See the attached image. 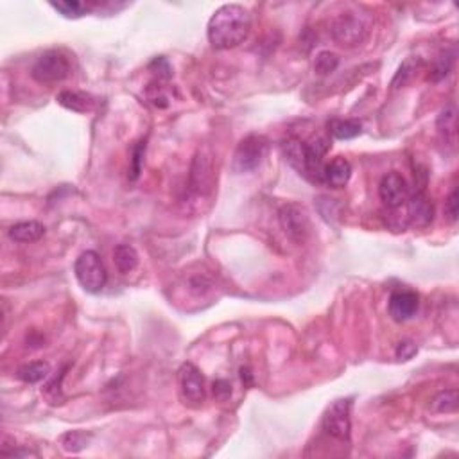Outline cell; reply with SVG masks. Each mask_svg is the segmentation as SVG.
Returning <instances> with one entry per match:
<instances>
[{
  "mask_svg": "<svg viewBox=\"0 0 459 459\" xmlns=\"http://www.w3.org/2000/svg\"><path fill=\"white\" fill-rule=\"evenodd\" d=\"M406 203L411 225L418 226V228H425V226L432 223V219H435V205H432V199L423 190H418L411 197H407Z\"/></svg>",
  "mask_w": 459,
  "mask_h": 459,
  "instance_id": "cell-12",
  "label": "cell"
},
{
  "mask_svg": "<svg viewBox=\"0 0 459 459\" xmlns=\"http://www.w3.org/2000/svg\"><path fill=\"white\" fill-rule=\"evenodd\" d=\"M280 228L295 244H304L311 235V218L302 205L289 203L278 212Z\"/></svg>",
  "mask_w": 459,
  "mask_h": 459,
  "instance_id": "cell-7",
  "label": "cell"
},
{
  "mask_svg": "<svg viewBox=\"0 0 459 459\" xmlns=\"http://www.w3.org/2000/svg\"><path fill=\"white\" fill-rule=\"evenodd\" d=\"M454 62H456V47H451V49H445L442 54H439L438 62H436L435 69H432V72H430L429 79L430 81H442V79L447 78L449 74H451L452 66H454Z\"/></svg>",
  "mask_w": 459,
  "mask_h": 459,
  "instance_id": "cell-20",
  "label": "cell"
},
{
  "mask_svg": "<svg viewBox=\"0 0 459 459\" xmlns=\"http://www.w3.org/2000/svg\"><path fill=\"white\" fill-rule=\"evenodd\" d=\"M17 377L25 384H38V382L45 381L50 377V365L43 361L27 362V365L20 366L17 372Z\"/></svg>",
  "mask_w": 459,
  "mask_h": 459,
  "instance_id": "cell-18",
  "label": "cell"
},
{
  "mask_svg": "<svg viewBox=\"0 0 459 459\" xmlns=\"http://www.w3.org/2000/svg\"><path fill=\"white\" fill-rule=\"evenodd\" d=\"M230 393H232V386H230V382L226 381L213 382V395H216V397L225 400L226 397H230Z\"/></svg>",
  "mask_w": 459,
  "mask_h": 459,
  "instance_id": "cell-30",
  "label": "cell"
},
{
  "mask_svg": "<svg viewBox=\"0 0 459 459\" xmlns=\"http://www.w3.org/2000/svg\"><path fill=\"white\" fill-rule=\"evenodd\" d=\"M45 235V226L38 221H22L11 226L9 237L17 242H36Z\"/></svg>",
  "mask_w": 459,
  "mask_h": 459,
  "instance_id": "cell-14",
  "label": "cell"
},
{
  "mask_svg": "<svg viewBox=\"0 0 459 459\" xmlns=\"http://www.w3.org/2000/svg\"><path fill=\"white\" fill-rule=\"evenodd\" d=\"M113 262L120 275H127V273L135 271L136 266H139V253L129 244H119L113 250Z\"/></svg>",
  "mask_w": 459,
  "mask_h": 459,
  "instance_id": "cell-17",
  "label": "cell"
},
{
  "mask_svg": "<svg viewBox=\"0 0 459 459\" xmlns=\"http://www.w3.org/2000/svg\"><path fill=\"white\" fill-rule=\"evenodd\" d=\"M372 31V17L368 11L350 8L339 13L330 24V34L341 47L361 45Z\"/></svg>",
  "mask_w": 459,
  "mask_h": 459,
  "instance_id": "cell-2",
  "label": "cell"
},
{
  "mask_svg": "<svg viewBox=\"0 0 459 459\" xmlns=\"http://www.w3.org/2000/svg\"><path fill=\"white\" fill-rule=\"evenodd\" d=\"M458 213H459V196L458 189H454L451 192V196L445 201V216H447L449 223L458 221Z\"/></svg>",
  "mask_w": 459,
  "mask_h": 459,
  "instance_id": "cell-28",
  "label": "cell"
},
{
  "mask_svg": "<svg viewBox=\"0 0 459 459\" xmlns=\"http://www.w3.org/2000/svg\"><path fill=\"white\" fill-rule=\"evenodd\" d=\"M178 381H180L181 395L185 400L192 402V404L205 402V379L196 365L183 362L178 372Z\"/></svg>",
  "mask_w": 459,
  "mask_h": 459,
  "instance_id": "cell-9",
  "label": "cell"
},
{
  "mask_svg": "<svg viewBox=\"0 0 459 459\" xmlns=\"http://www.w3.org/2000/svg\"><path fill=\"white\" fill-rule=\"evenodd\" d=\"M74 273L79 285H81L86 292L103 291L108 282V273L106 267H104L103 258L94 250L83 251V253L79 255L74 264Z\"/></svg>",
  "mask_w": 459,
  "mask_h": 459,
  "instance_id": "cell-3",
  "label": "cell"
},
{
  "mask_svg": "<svg viewBox=\"0 0 459 459\" xmlns=\"http://www.w3.org/2000/svg\"><path fill=\"white\" fill-rule=\"evenodd\" d=\"M65 373H59V377H52L45 384V388L41 390V393H45V397L49 398L50 404H59L57 400H62V381Z\"/></svg>",
  "mask_w": 459,
  "mask_h": 459,
  "instance_id": "cell-26",
  "label": "cell"
},
{
  "mask_svg": "<svg viewBox=\"0 0 459 459\" xmlns=\"http://www.w3.org/2000/svg\"><path fill=\"white\" fill-rule=\"evenodd\" d=\"M269 143L264 136L260 135H250L246 139H242L239 142L237 149L234 153V162L232 167L237 174H244V172H251L262 164L264 158L267 155Z\"/></svg>",
  "mask_w": 459,
  "mask_h": 459,
  "instance_id": "cell-4",
  "label": "cell"
},
{
  "mask_svg": "<svg viewBox=\"0 0 459 459\" xmlns=\"http://www.w3.org/2000/svg\"><path fill=\"white\" fill-rule=\"evenodd\" d=\"M143 149H146V143H140L139 148L135 149V156H133V158H135V160H133V180H135V178H139V174H140V162H142V155H143Z\"/></svg>",
  "mask_w": 459,
  "mask_h": 459,
  "instance_id": "cell-31",
  "label": "cell"
},
{
  "mask_svg": "<svg viewBox=\"0 0 459 459\" xmlns=\"http://www.w3.org/2000/svg\"><path fill=\"white\" fill-rule=\"evenodd\" d=\"M416 352H418V348H416V344L413 341H402L397 346V357L400 361H409L416 355Z\"/></svg>",
  "mask_w": 459,
  "mask_h": 459,
  "instance_id": "cell-29",
  "label": "cell"
},
{
  "mask_svg": "<svg viewBox=\"0 0 459 459\" xmlns=\"http://www.w3.org/2000/svg\"><path fill=\"white\" fill-rule=\"evenodd\" d=\"M241 377H242V382L246 381L248 384H251V373H250V369H248V368H242V369H241Z\"/></svg>",
  "mask_w": 459,
  "mask_h": 459,
  "instance_id": "cell-32",
  "label": "cell"
},
{
  "mask_svg": "<svg viewBox=\"0 0 459 459\" xmlns=\"http://www.w3.org/2000/svg\"><path fill=\"white\" fill-rule=\"evenodd\" d=\"M438 127L439 132L443 133H451V135H454V129H456V108L452 106H447L445 110L439 113L438 117Z\"/></svg>",
  "mask_w": 459,
  "mask_h": 459,
  "instance_id": "cell-27",
  "label": "cell"
},
{
  "mask_svg": "<svg viewBox=\"0 0 459 459\" xmlns=\"http://www.w3.org/2000/svg\"><path fill=\"white\" fill-rule=\"evenodd\" d=\"M251 31V15L241 4H225L209 20L206 34L216 49H234L246 40Z\"/></svg>",
  "mask_w": 459,
  "mask_h": 459,
  "instance_id": "cell-1",
  "label": "cell"
},
{
  "mask_svg": "<svg viewBox=\"0 0 459 459\" xmlns=\"http://www.w3.org/2000/svg\"><path fill=\"white\" fill-rule=\"evenodd\" d=\"M458 390L442 391V393L436 395V398L432 400V409H435L436 413H456V411H458Z\"/></svg>",
  "mask_w": 459,
  "mask_h": 459,
  "instance_id": "cell-21",
  "label": "cell"
},
{
  "mask_svg": "<svg viewBox=\"0 0 459 459\" xmlns=\"http://www.w3.org/2000/svg\"><path fill=\"white\" fill-rule=\"evenodd\" d=\"M418 307H420L418 295L414 291H407V289L395 291L390 298V304H388L390 316L395 321H398V323L411 320V318L416 314Z\"/></svg>",
  "mask_w": 459,
  "mask_h": 459,
  "instance_id": "cell-10",
  "label": "cell"
},
{
  "mask_svg": "<svg viewBox=\"0 0 459 459\" xmlns=\"http://www.w3.org/2000/svg\"><path fill=\"white\" fill-rule=\"evenodd\" d=\"M352 178V164L343 156H336L334 160L323 165L321 171V181L330 185L332 189H343Z\"/></svg>",
  "mask_w": 459,
  "mask_h": 459,
  "instance_id": "cell-13",
  "label": "cell"
},
{
  "mask_svg": "<svg viewBox=\"0 0 459 459\" xmlns=\"http://www.w3.org/2000/svg\"><path fill=\"white\" fill-rule=\"evenodd\" d=\"M213 183V167L212 156L206 155L205 151H199L192 162L190 169V187L194 192L205 194L212 189Z\"/></svg>",
  "mask_w": 459,
  "mask_h": 459,
  "instance_id": "cell-11",
  "label": "cell"
},
{
  "mask_svg": "<svg viewBox=\"0 0 459 459\" xmlns=\"http://www.w3.org/2000/svg\"><path fill=\"white\" fill-rule=\"evenodd\" d=\"M70 74V62L66 56H63L57 50H49V52L41 54L34 62L33 69H31V76L34 81L41 83V85H54V83L63 81L69 78Z\"/></svg>",
  "mask_w": 459,
  "mask_h": 459,
  "instance_id": "cell-6",
  "label": "cell"
},
{
  "mask_svg": "<svg viewBox=\"0 0 459 459\" xmlns=\"http://www.w3.org/2000/svg\"><path fill=\"white\" fill-rule=\"evenodd\" d=\"M418 59H414V57H409V59H406V62L402 63V66L398 69L397 76H395L393 83L391 85L395 86V88H400V86H406L407 83L411 81V79L414 78V72H416V69H418Z\"/></svg>",
  "mask_w": 459,
  "mask_h": 459,
  "instance_id": "cell-25",
  "label": "cell"
},
{
  "mask_svg": "<svg viewBox=\"0 0 459 459\" xmlns=\"http://www.w3.org/2000/svg\"><path fill=\"white\" fill-rule=\"evenodd\" d=\"M327 127L328 133L337 140H352L362 132V124L355 119H332Z\"/></svg>",
  "mask_w": 459,
  "mask_h": 459,
  "instance_id": "cell-15",
  "label": "cell"
},
{
  "mask_svg": "<svg viewBox=\"0 0 459 459\" xmlns=\"http://www.w3.org/2000/svg\"><path fill=\"white\" fill-rule=\"evenodd\" d=\"M56 11H59L66 18H79L88 11V6L79 0H65V2H50Z\"/></svg>",
  "mask_w": 459,
  "mask_h": 459,
  "instance_id": "cell-24",
  "label": "cell"
},
{
  "mask_svg": "<svg viewBox=\"0 0 459 459\" xmlns=\"http://www.w3.org/2000/svg\"><path fill=\"white\" fill-rule=\"evenodd\" d=\"M57 103L66 110L76 111V113H86V111H92V108H94V101H92L90 95L72 90H63L62 94L57 95Z\"/></svg>",
  "mask_w": 459,
  "mask_h": 459,
  "instance_id": "cell-16",
  "label": "cell"
},
{
  "mask_svg": "<svg viewBox=\"0 0 459 459\" xmlns=\"http://www.w3.org/2000/svg\"><path fill=\"white\" fill-rule=\"evenodd\" d=\"M339 65V57L330 50H321L314 59V72L320 76L332 74L334 70Z\"/></svg>",
  "mask_w": 459,
  "mask_h": 459,
  "instance_id": "cell-22",
  "label": "cell"
},
{
  "mask_svg": "<svg viewBox=\"0 0 459 459\" xmlns=\"http://www.w3.org/2000/svg\"><path fill=\"white\" fill-rule=\"evenodd\" d=\"M352 400L350 398H339L332 402L323 414V430L330 438L337 442H350L352 435Z\"/></svg>",
  "mask_w": 459,
  "mask_h": 459,
  "instance_id": "cell-5",
  "label": "cell"
},
{
  "mask_svg": "<svg viewBox=\"0 0 459 459\" xmlns=\"http://www.w3.org/2000/svg\"><path fill=\"white\" fill-rule=\"evenodd\" d=\"M285 160L305 176V142L298 139H289L282 146Z\"/></svg>",
  "mask_w": 459,
  "mask_h": 459,
  "instance_id": "cell-19",
  "label": "cell"
},
{
  "mask_svg": "<svg viewBox=\"0 0 459 459\" xmlns=\"http://www.w3.org/2000/svg\"><path fill=\"white\" fill-rule=\"evenodd\" d=\"M88 442H90V436L83 430H70L62 436V447L66 452H81L88 445Z\"/></svg>",
  "mask_w": 459,
  "mask_h": 459,
  "instance_id": "cell-23",
  "label": "cell"
},
{
  "mask_svg": "<svg viewBox=\"0 0 459 459\" xmlns=\"http://www.w3.org/2000/svg\"><path fill=\"white\" fill-rule=\"evenodd\" d=\"M379 197L386 209L390 210H397L402 205H406L407 197H409V187H407L406 178L398 172H388L379 183Z\"/></svg>",
  "mask_w": 459,
  "mask_h": 459,
  "instance_id": "cell-8",
  "label": "cell"
}]
</instances>
